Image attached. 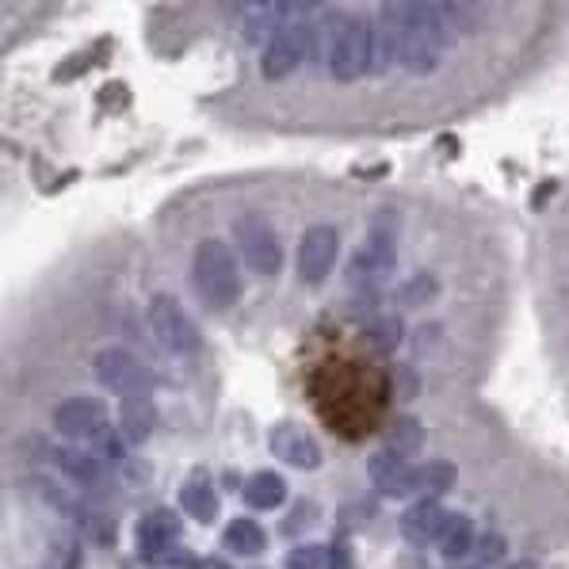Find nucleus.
<instances>
[{
  "instance_id": "obj_16",
  "label": "nucleus",
  "mask_w": 569,
  "mask_h": 569,
  "mask_svg": "<svg viewBox=\"0 0 569 569\" xmlns=\"http://www.w3.org/2000/svg\"><path fill=\"white\" fill-rule=\"evenodd\" d=\"M244 505L257 512H268V509H279L287 501V481L276 475V470H257L241 489Z\"/></svg>"
},
{
  "instance_id": "obj_33",
  "label": "nucleus",
  "mask_w": 569,
  "mask_h": 569,
  "mask_svg": "<svg viewBox=\"0 0 569 569\" xmlns=\"http://www.w3.org/2000/svg\"><path fill=\"white\" fill-rule=\"evenodd\" d=\"M505 569H536L531 562H516V566H505Z\"/></svg>"
},
{
  "instance_id": "obj_11",
  "label": "nucleus",
  "mask_w": 569,
  "mask_h": 569,
  "mask_svg": "<svg viewBox=\"0 0 569 569\" xmlns=\"http://www.w3.org/2000/svg\"><path fill=\"white\" fill-rule=\"evenodd\" d=\"M177 539H180V516L172 509H153L134 523L138 555L150 558V562L169 555V550H177Z\"/></svg>"
},
{
  "instance_id": "obj_19",
  "label": "nucleus",
  "mask_w": 569,
  "mask_h": 569,
  "mask_svg": "<svg viewBox=\"0 0 569 569\" xmlns=\"http://www.w3.org/2000/svg\"><path fill=\"white\" fill-rule=\"evenodd\" d=\"M425 448V425L417 417H393L387 425V451L398 459H413Z\"/></svg>"
},
{
  "instance_id": "obj_18",
  "label": "nucleus",
  "mask_w": 569,
  "mask_h": 569,
  "mask_svg": "<svg viewBox=\"0 0 569 569\" xmlns=\"http://www.w3.org/2000/svg\"><path fill=\"white\" fill-rule=\"evenodd\" d=\"M119 428H122V436H127L130 443H142L146 436L153 432V428H157V406H153L150 393H146V398H127V401H122Z\"/></svg>"
},
{
  "instance_id": "obj_1",
  "label": "nucleus",
  "mask_w": 569,
  "mask_h": 569,
  "mask_svg": "<svg viewBox=\"0 0 569 569\" xmlns=\"http://www.w3.org/2000/svg\"><path fill=\"white\" fill-rule=\"evenodd\" d=\"M401 23V66L409 73H432L451 39V20L436 4H387Z\"/></svg>"
},
{
  "instance_id": "obj_26",
  "label": "nucleus",
  "mask_w": 569,
  "mask_h": 569,
  "mask_svg": "<svg viewBox=\"0 0 569 569\" xmlns=\"http://www.w3.org/2000/svg\"><path fill=\"white\" fill-rule=\"evenodd\" d=\"M501 555H505V539H501V536H481V539H478V547H475L478 566H493Z\"/></svg>"
},
{
  "instance_id": "obj_9",
  "label": "nucleus",
  "mask_w": 569,
  "mask_h": 569,
  "mask_svg": "<svg viewBox=\"0 0 569 569\" xmlns=\"http://www.w3.org/2000/svg\"><path fill=\"white\" fill-rule=\"evenodd\" d=\"M337 252H340V233L332 226H310L299 244V276L306 283L329 279L332 264H337Z\"/></svg>"
},
{
  "instance_id": "obj_2",
  "label": "nucleus",
  "mask_w": 569,
  "mask_h": 569,
  "mask_svg": "<svg viewBox=\"0 0 569 569\" xmlns=\"http://www.w3.org/2000/svg\"><path fill=\"white\" fill-rule=\"evenodd\" d=\"M191 279L203 299L207 310H230L241 299V268L238 257L226 241L207 238L196 249V264H191Z\"/></svg>"
},
{
  "instance_id": "obj_32",
  "label": "nucleus",
  "mask_w": 569,
  "mask_h": 569,
  "mask_svg": "<svg viewBox=\"0 0 569 569\" xmlns=\"http://www.w3.org/2000/svg\"><path fill=\"white\" fill-rule=\"evenodd\" d=\"M196 569H233V566L226 562V558H203V562H199Z\"/></svg>"
},
{
  "instance_id": "obj_14",
  "label": "nucleus",
  "mask_w": 569,
  "mask_h": 569,
  "mask_svg": "<svg viewBox=\"0 0 569 569\" xmlns=\"http://www.w3.org/2000/svg\"><path fill=\"white\" fill-rule=\"evenodd\" d=\"M443 523H448V512H443V505L436 501V497H420L406 509L401 516V536L409 542H417V547H425V542H436L443 531Z\"/></svg>"
},
{
  "instance_id": "obj_25",
  "label": "nucleus",
  "mask_w": 569,
  "mask_h": 569,
  "mask_svg": "<svg viewBox=\"0 0 569 569\" xmlns=\"http://www.w3.org/2000/svg\"><path fill=\"white\" fill-rule=\"evenodd\" d=\"M436 295H440V287H436L432 276H417V279H409V283L401 287V302H406V306H425V302H432Z\"/></svg>"
},
{
  "instance_id": "obj_21",
  "label": "nucleus",
  "mask_w": 569,
  "mask_h": 569,
  "mask_svg": "<svg viewBox=\"0 0 569 569\" xmlns=\"http://www.w3.org/2000/svg\"><path fill=\"white\" fill-rule=\"evenodd\" d=\"M436 547H440V555L448 558H462L470 555V550L478 547V536H475V523L467 520V516H448V523H443L440 539H436Z\"/></svg>"
},
{
  "instance_id": "obj_6",
  "label": "nucleus",
  "mask_w": 569,
  "mask_h": 569,
  "mask_svg": "<svg viewBox=\"0 0 569 569\" xmlns=\"http://www.w3.org/2000/svg\"><path fill=\"white\" fill-rule=\"evenodd\" d=\"M96 379H100L111 393H119L122 401L146 398L153 387V375L146 371L127 348H103V352L96 356Z\"/></svg>"
},
{
  "instance_id": "obj_30",
  "label": "nucleus",
  "mask_w": 569,
  "mask_h": 569,
  "mask_svg": "<svg viewBox=\"0 0 569 569\" xmlns=\"http://www.w3.org/2000/svg\"><path fill=\"white\" fill-rule=\"evenodd\" d=\"M332 569H352V550H348V542L332 547Z\"/></svg>"
},
{
  "instance_id": "obj_12",
  "label": "nucleus",
  "mask_w": 569,
  "mask_h": 569,
  "mask_svg": "<svg viewBox=\"0 0 569 569\" xmlns=\"http://www.w3.org/2000/svg\"><path fill=\"white\" fill-rule=\"evenodd\" d=\"M367 478H371L375 493H382V497H406L417 489V467H409V459H398V455H390V451L371 455Z\"/></svg>"
},
{
  "instance_id": "obj_24",
  "label": "nucleus",
  "mask_w": 569,
  "mask_h": 569,
  "mask_svg": "<svg viewBox=\"0 0 569 569\" xmlns=\"http://www.w3.org/2000/svg\"><path fill=\"white\" fill-rule=\"evenodd\" d=\"M287 569H332V547H318V542H306L287 555Z\"/></svg>"
},
{
  "instance_id": "obj_17",
  "label": "nucleus",
  "mask_w": 569,
  "mask_h": 569,
  "mask_svg": "<svg viewBox=\"0 0 569 569\" xmlns=\"http://www.w3.org/2000/svg\"><path fill=\"white\" fill-rule=\"evenodd\" d=\"M180 509H188V516L196 523H214L218 520V493H214V486H210L203 475L188 478V481H183V489H180Z\"/></svg>"
},
{
  "instance_id": "obj_29",
  "label": "nucleus",
  "mask_w": 569,
  "mask_h": 569,
  "mask_svg": "<svg viewBox=\"0 0 569 569\" xmlns=\"http://www.w3.org/2000/svg\"><path fill=\"white\" fill-rule=\"evenodd\" d=\"M318 520V512H313V505L306 501V512H295V516H287V523H283V536H295V531H306L310 523Z\"/></svg>"
},
{
  "instance_id": "obj_27",
  "label": "nucleus",
  "mask_w": 569,
  "mask_h": 569,
  "mask_svg": "<svg viewBox=\"0 0 569 569\" xmlns=\"http://www.w3.org/2000/svg\"><path fill=\"white\" fill-rule=\"evenodd\" d=\"M96 443H100V455H108V459H127V436L122 432L103 428V432L96 436Z\"/></svg>"
},
{
  "instance_id": "obj_7",
  "label": "nucleus",
  "mask_w": 569,
  "mask_h": 569,
  "mask_svg": "<svg viewBox=\"0 0 569 569\" xmlns=\"http://www.w3.org/2000/svg\"><path fill=\"white\" fill-rule=\"evenodd\" d=\"M310 47H313L310 23L306 20L287 23V28L268 42L264 58H260V73H264V81H283L287 73H295V69L306 61V54H310Z\"/></svg>"
},
{
  "instance_id": "obj_28",
  "label": "nucleus",
  "mask_w": 569,
  "mask_h": 569,
  "mask_svg": "<svg viewBox=\"0 0 569 569\" xmlns=\"http://www.w3.org/2000/svg\"><path fill=\"white\" fill-rule=\"evenodd\" d=\"M153 569H196L199 562H196V555L191 550H169V555H161V558H153L150 562Z\"/></svg>"
},
{
  "instance_id": "obj_15",
  "label": "nucleus",
  "mask_w": 569,
  "mask_h": 569,
  "mask_svg": "<svg viewBox=\"0 0 569 569\" xmlns=\"http://www.w3.org/2000/svg\"><path fill=\"white\" fill-rule=\"evenodd\" d=\"M54 462L61 467V475L73 478L77 486H84V489H103V481H108V467H103V462L96 459L92 451H84V448L58 451Z\"/></svg>"
},
{
  "instance_id": "obj_22",
  "label": "nucleus",
  "mask_w": 569,
  "mask_h": 569,
  "mask_svg": "<svg viewBox=\"0 0 569 569\" xmlns=\"http://www.w3.org/2000/svg\"><path fill=\"white\" fill-rule=\"evenodd\" d=\"M455 462H443V459H432L425 462V467H417V489L425 497H436L440 501V493H448V489L455 486Z\"/></svg>"
},
{
  "instance_id": "obj_8",
  "label": "nucleus",
  "mask_w": 569,
  "mask_h": 569,
  "mask_svg": "<svg viewBox=\"0 0 569 569\" xmlns=\"http://www.w3.org/2000/svg\"><path fill=\"white\" fill-rule=\"evenodd\" d=\"M54 428L66 440H96L108 428V406L96 398H66L54 409Z\"/></svg>"
},
{
  "instance_id": "obj_20",
  "label": "nucleus",
  "mask_w": 569,
  "mask_h": 569,
  "mask_svg": "<svg viewBox=\"0 0 569 569\" xmlns=\"http://www.w3.org/2000/svg\"><path fill=\"white\" fill-rule=\"evenodd\" d=\"M226 550H233L238 558H257V555H264V547H268V531L260 528L257 520H233V523H226Z\"/></svg>"
},
{
  "instance_id": "obj_13",
  "label": "nucleus",
  "mask_w": 569,
  "mask_h": 569,
  "mask_svg": "<svg viewBox=\"0 0 569 569\" xmlns=\"http://www.w3.org/2000/svg\"><path fill=\"white\" fill-rule=\"evenodd\" d=\"M393 257H398V249H393V233L390 230H371L363 241V249H356V257H352V279H360V283H379L382 276H390Z\"/></svg>"
},
{
  "instance_id": "obj_3",
  "label": "nucleus",
  "mask_w": 569,
  "mask_h": 569,
  "mask_svg": "<svg viewBox=\"0 0 569 569\" xmlns=\"http://www.w3.org/2000/svg\"><path fill=\"white\" fill-rule=\"evenodd\" d=\"M150 329H153V337L177 356H188V352H199V348H203L199 326L191 321V313L183 310V302L177 295H157L150 302Z\"/></svg>"
},
{
  "instance_id": "obj_23",
  "label": "nucleus",
  "mask_w": 569,
  "mask_h": 569,
  "mask_svg": "<svg viewBox=\"0 0 569 569\" xmlns=\"http://www.w3.org/2000/svg\"><path fill=\"white\" fill-rule=\"evenodd\" d=\"M363 340L375 356H390L401 345V321L398 318H371L363 326Z\"/></svg>"
},
{
  "instance_id": "obj_10",
  "label": "nucleus",
  "mask_w": 569,
  "mask_h": 569,
  "mask_svg": "<svg viewBox=\"0 0 569 569\" xmlns=\"http://www.w3.org/2000/svg\"><path fill=\"white\" fill-rule=\"evenodd\" d=\"M268 443H271V451H276V459L287 462V467H299V470L321 467L318 440H313V436L306 432L302 425H295V420H283V425L271 428Z\"/></svg>"
},
{
  "instance_id": "obj_5",
  "label": "nucleus",
  "mask_w": 569,
  "mask_h": 569,
  "mask_svg": "<svg viewBox=\"0 0 569 569\" xmlns=\"http://www.w3.org/2000/svg\"><path fill=\"white\" fill-rule=\"evenodd\" d=\"M233 233H238V244H241V260L257 271V276H276V271L283 268V244H279L276 230H271L260 214L238 218Z\"/></svg>"
},
{
  "instance_id": "obj_31",
  "label": "nucleus",
  "mask_w": 569,
  "mask_h": 569,
  "mask_svg": "<svg viewBox=\"0 0 569 569\" xmlns=\"http://www.w3.org/2000/svg\"><path fill=\"white\" fill-rule=\"evenodd\" d=\"M398 379H401V387H398V398H413V393H417V382H413V375H409V371H398Z\"/></svg>"
},
{
  "instance_id": "obj_4",
  "label": "nucleus",
  "mask_w": 569,
  "mask_h": 569,
  "mask_svg": "<svg viewBox=\"0 0 569 569\" xmlns=\"http://www.w3.org/2000/svg\"><path fill=\"white\" fill-rule=\"evenodd\" d=\"M329 69L340 84L356 81L360 73H371V23L345 20L329 47Z\"/></svg>"
}]
</instances>
